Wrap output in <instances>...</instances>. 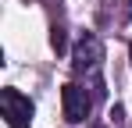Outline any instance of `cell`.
I'll return each mask as SVG.
<instances>
[{
  "mask_svg": "<svg viewBox=\"0 0 132 128\" xmlns=\"http://www.w3.org/2000/svg\"><path fill=\"white\" fill-rule=\"evenodd\" d=\"M100 68H104V46H100V39H96L93 32L79 36L75 50H71V71H75V78H86V85L96 93V96L104 93Z\"/></svg>",
  "mask_w": 132,
  "mask_h": 128,
  "instance_id": "1",
  "label": "cell"
},
{
  "mask_svg": "<svg viewBox=\"0 0 132 128\" xmlns=\"http://www.w3.org/2000/svg\"><path fill=\"white\" fill-rule=\"evenodd\" d=\"M93 100H96V93L82 82H68L61 89V103H64V117L71 125H82L89 117V110H93Z\"/></svg>",
  "mask_w": 132,
  "mask_h": 128,
  "instance_id": "2",
  "label": "cell"
},
{
  "mask_svg": "<svg viewBox=\"0 0 132 128\" xmlns=\"http://www.w3.org/2000/svg\"><path fill=\"white\" fill-rule=\"evenodd\" d=\"M0 107H4V117H7L11 128H29V121H32V100L25 93L4 89L0 93Z\"/></svg>",
  "mask_w": 132,
  "mask_h": 128,
  "instance_id": "3",
  "label": "cell"
},
{
  "mask_svg": "<svg viewBox=\"0 0 132 128\" xmlns=\"http://www.w3.org/2000/svg\"><path fill=\"white\" fill-rule=\"evenodd\" d=\"M50 46H54L57 53H64V50H68V36H64V29H61V25H54V29H50Z\"/></svg>",
  "mask_w": 132,
  "mask_h": 128,
  "instance_id": "4",
  "label": "cell"
},
{
  "mask_svg": "<svg viewBox=\"0 0 132 128\" xmlns=\"http://www.w3.org/2000/svg\"><path fill=\"white\" fill-rule=\"evenodd\" d=\"M121 117H125V110H121V107H111V121H114V125H121Z\"/></svg>",
  "mask_w": 132,
  "mask_h": 128,
  "instance_id": "5",
  "label": "cell"
},
{
  "mask_svg": "<svg viewBox=\"0 0 132 128\" xmlns=\"http://www.w3.org/2000/svg\"><path fill=\"white\" fill-rule=\"evenodd\" d=\"M129 61H132V46H129Z\"/></svg>",
  "mask_w": 132,
  "mask_h": 128,
  "instance_id": "6",
  "label": "cell"
}]
</instances>
